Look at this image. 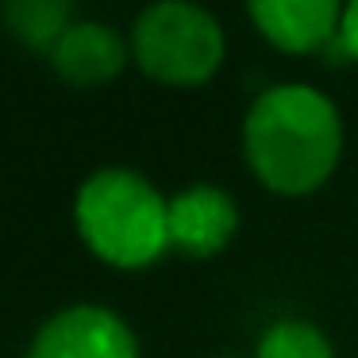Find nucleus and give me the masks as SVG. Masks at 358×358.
<instances>
[{
  "mask_svg": "<svg viewBox=\"0 0 358 358\" xmlns=\"http://www.w3.org/2000/svg\"><path fill=\"white\" fill-rule=\"evenodd\" d=\"M131 62V39L101 20H73L50 47L55 73L73 89L108 85Z\"/></svg>",
  "mask_w": 358,
  "mask_h": 358,
  "instance_id": "6",
  "label": "nucleus"
},
{
  "mask_svg": "<svg viewBox=\"0 0 358 358\" xmlns=\"http://www.w3.org/2000/svg\"><path fill=\"white\" fill-rule=\"evenodd\" d=\"M347 0H247L255 31L281 55H316L335 43Z\"/></svg>",
  "mask_w": 358,
  "mask_h": 358,
  "instance_id": "7",
  "label": "nucleus"
},
{
  "mask_svg": "<svg viewBox=\"0 0 358 358\" xmlns=\"http://www.w3.org/2000/svg\"><path fill=\"white\" fill-rule=\"evenodd\" d=\"M73 227L112 270H147L170 247V196L127 166L93 170L73 196Z\"/></svg>",
  "mask_w": 358,
  "mask_h": 358,
  "instance_id": "2",
  "label": "nucleus"
},
{
  "mask_svg": "<svg viewBox=\"0 0 358 358\" xmlns=\"http://www.w3.org/2000/svg\"><path fill=\"white\" fill-rule=\"evenodd\" d=\"M255 358H335V347L324 327H316L312 320L285 316V320H273L258 335Z\"/></svg>",
  "mask_w": 358,
  "mask_h": 358,
  "instance_id": "8",
  "label": "nucleus"
},
{
  "mask_svg": "<svg viewBox=\"0 0 358 358\" xmlns=\"http://www.w3.org/2000/svg\"><path fill=\"white\" fill-rule=\"evenodd\" d=\"M335 43H339V50L350 62H358V0H347V4H343V20H339Z\"/></svg>",
  "mask_w": 358,
  "mask_h": 358,
  "instance_id": "10",
  "label": "nucleus"
},
{
  "mask_svg": "<svg viewBox=\"0 0 358 358\" xmlns=\"http://www.w3.org/2000/svg\"><path fill=\"white\" fill-rule=\"evenodd\" d=\"M220 358H235V355H220Z\"/></svg>",
  "mask_w": 358,
  "mask_h": 358,
  "instance_id": "11",
  "label": "nucleus"
},
{
  "mask_svg": "<svg viewBox=\"0 0 358 358\" xmlns=\"http://www.w3.org/2000/svg\"><path fill=\"white\" fill-rule=\"evenodd\" d=\"M127 39L131 62L170 89L208 85L227 58L224 27L196 0H150L135 16Z\"/></svg>",
  "mask_w": 358,
  "mask_h": 358,
  "instance_id": "3",
  "label": "nucleus"
},
{
  "mask_svg": "<svg viewBox=\"0 0 358 358\" xmlns=\"http://www.w3.org/2000/svg\"><path fill=\"white\" fill-rule=\"evenodd\" d=\"M24 358H143L139 335L104 304H70L43 320Z\"/></svg>",
  "mask_w": 358,
  "mask_h": 358,
  "instance_id": "4",
  "label": "nucleus"
},
{
  "mask_svg": "<svg viewBox=\"0 0 358 358\" xmlns=\"http://www.w3.org/2000/svg\"><path fill=\"white\" fill-rule=\"evenodd\" d=\"M239 231V204L212 181H193L170 196V247L185 258H216Z\"/></svg>",
  "mask_w": 358,
  "mask_h": 358,
  "instance_id": "5",
  "label": "nucleus"
},
{
  "mask_svg": "<svg viewBox=\"0 0 358 358\" xmlns=\"http://www.w3.org/2000/svg\"><path fill=\"white\" fill-rule=\"evenodd\" d=\"M243 158L270 193H320L343 158V116L335 101L308 81L262 89L243 116Z\"/></svg>",
  "mask_w": 358,
  "mask_h": 358,
  "instance_id": "1",
  "label": "nucleus"
},
{
  "mask_svg": "<svg viewBox=\"0 0 358 358\" xmlns=\"http://www.w3.org/2000/svg\"><path fill=\"white\" fill-rule=\"evenodd\" d=\"M8 24L31 47H55L73 20L66 0H8Z\"/></svg>",
  "mask_w": 358,
  "mask_h": 358,
  "instance_id": "9",
  "label": "nucleus"
}]
</instances>
